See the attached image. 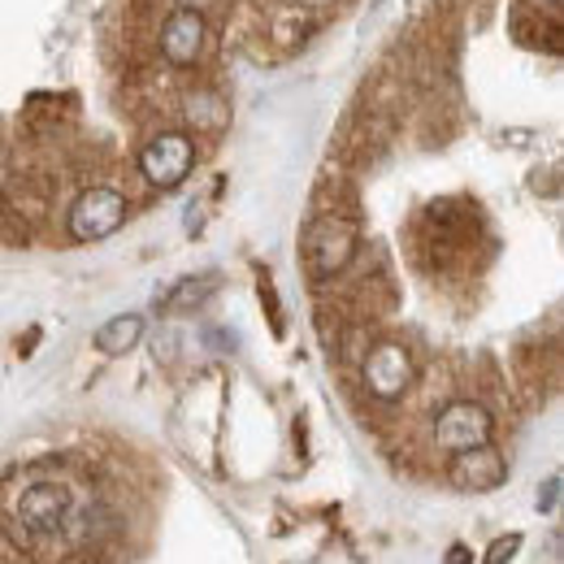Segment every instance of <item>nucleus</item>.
Segmentation results:
<instances>
[{
    "label": "nucleus",
    "instance_id": "7",
    "mask_svg": "<svg viewBox=\"0 0 564 564\" xmlns=\"http://www.w3.org/2000/svg\"><path fill=\"white\" fill-rule=\"evenodd\" d=\"M53 178L35 174V170H22V174H9L4 187H0V213L4 221L22 226V230H35L48 221V209H53Z\"/></svg>",
    "mask_w": 564,
    "mask_h": 564
},
{
    "label": "nucleus",
    "instance_id": "3",
    "mask_svg": "<svg viewBox=\"0 0 564 564\" xmlns=\"http://www.w3.org/2000/svg\"><path fill=\"white\" fill-rule=\"evenodd\" d=\"M360 382L378 404H395L417 382V360L400 339H378L360 356Z\"/></svg>",
    "mask_w": 564,
    "mask_h": 564
},
{
    "label": "nucleus",
    "instance_id": "6",
    "mask_svg": "<svg viewBox=\"0 0 564 564\" xmlns=\"http://www.w3.org/2000/svg\"><path fill=\"white\" fill-rule=\"evenodd\" d=\"M430 438L438 452L456 456V452H469V447H482L495 438V417L487 404L478 400H452L438 409V417L430 425Z\"/></svg>",
    "mask_w": 564,
    "mask_h": 564
},
{
    "label": "nucleus",
    "instance_id": "15",
    "mask_svg": "<svg viewBox=\"0 0 564 564\" xmlns=\"http://www.w3.org/2000/svg\"><path fill=\"white\" fill-rule=\"evenodd\" d=\"M0 564H22V556H18V547H13V543H9L4 534H0Z\"/></svg>",
    "mask_w": 564,
    "mask_h": 564
},
{
    "label": "nucleus",
    "instance_id": "4",
    "mask_svg": "<svg viewBox=\"0 0 564 564\" xmlns=\"http://www.w3.org/2000/svg\"><path fill=\"white\" fill-rule=\"evenodd\" d=\"M200 148L192 140V131H156L152 140L140 148V174L148 187L156 192H174L192 178Z\"/></svg>",
    "mask_w": 564,
    "mask_h": 564
},
{
    "label": "nucleus",
    "instance_id": "18",
    "mask_svg": "<svg viewBox=\"0 0 564 564\" xmlns=\"http://www.w3.org/2000/svg\"><path fill=\"white\" fill-rule=\"evenodd\" d=\"M213 4H217V0H178V9H196V13H205Z\"/></svg>",
    "mask_w": 564,
    "mask_h": 564
},
{
    "label": "nucleus",
    "instance_id": "8",
    "mask_svg": "<svg viewBox=\"0 0 564 564\" xmlns=\"http://www.w3.org/2000/svg\"><path fill=\"white\" fill-rule=\"evenodd\" d=\"M156 48H161V57H165L174 70H192V66L205 57V48H209V22H205V13H196V9H174V13L161 22V31H156Z\"/></svg>",
    "mask_w": 564,
    "mask_h": 564
},
{
    "label": "nucleus",
    "instance_id": "16",
    "mask_svg": "<svg viewBox=\"0 0 564 564\" xmlns=\"http://www.w3.org/2000/svg\"><path fill=\"white\" fill-rule=\"evenodd\" d=\"M443 564H474V552H469V547H460V543H456V547H452V552H447V561Z\"/></svg>",
    "mask_w": 564,
    "mask_h": 564
},
{
    "label": "nucleus",
    "instance_id": "17",
    "mask_svg": "<svg viewBox=\"0 0 564 564\" xmlns=\"http://www.w3.org/2000/svg\"><path fill=\"white\" fill-rule=\"evenodd\" d=\"M291 4H300V9H308V13H322V9H330L335 0H291Z\"/></svg>",
    "mask_w": 564,
    "mask_h": 564
},
{
    "label": "nucleus",
    "instance_id": "11",
    "mask_svg": "<svg viewBox=\"0 0 564 564\" xmlns=\"http://www.w3.org/2000/svg\"><path fill=\"white\" fill-rule=\"evenodd\" d=\"M317 13H308V9H300V4H279L274 13H270V22H265V35H270V44L279 48V53H295V48H304V40L313 35V22Z\"/></svg>",
    "mask_w": 564,
    "mask_h": 564
},
{
    "label": "nucleus",
    "instance_id": "14",
    "mask_svg": "<svg viewBox=\"0 0 564 564\" xmlns=\"http://www.w3.org/2000/svg\"><path fill=\"white\" fill-rule=\"evenodd\" d=\"M517 552H521V534H503V539H495L491 543V552H487V561L482 564H508Z\"/></svg>",
    "mask_w": 564,
    "mask_h": 564
},
{
    "label": "nucleus",
    "instance_id": "5",
    "mask_svg": "<svg viewBox=\"0 0 564 564\" xmlns=\"http://www.w3.org/2000/svg\"><path fill=\"white\" fill-rule=\"evenodd\" d=\"M127 213H131V205H127V196L118 187L96 183V187H83L74 196L70 213H66V230L78 243H96V239L118 235L127 226Z\"/></svg>",
    "mask_w": 564,
    "mask_h": 564
},
{
    "label": "nucleus",
    "instance_id": "19",
    "mask_svg": "<svg viewBox=\"0 0 564 564\" xmlns=\"http://www.w3.org/2000/svg\"><path fill=\"white\" fill-rule=\"evenodd\" d=\"M0 174H4V152H0Z\"/></svg>",
    "mask_w": 564,
    "mask_h": 564
},
{
    "label": "nucleus",
    "instance_id": "9",
    "mask_svg": "<svg viewBox=\"0 0 564 564\" xmlns=\"http://www.w3.org/2000/svg\"><path fill=\"white\" fill-rule=\"evenodd\" d=\"M447 478H452V487H460V491H495V487H503V478H508V460H503V452H499L495 443H482V447L456 452V456L447 460Z\"/></svg>",
    "mask_w": 564,
    "mask_h": 564
},
{
    "label": "nucleus",
    "instance_id": "12",
    "mask_svg": "<svg viewBox=\"0 0 564 564\" xmlns=\"http://www.w3.org/2000/svg\"><path fill=\"white\" fill-rule=\"evenodd\" d=\"M143 339V317L140 313H118V317H109L100 330H96V352L100 356H127L135 344Z\"/></svg>",
    "mask_w": 564,
    "mask_h": 564
},
{
    "label": "nucleus",
    "instance_id": "1",
    "mask_svg": "<svg viewBox=\"0 0 564 564\" xmlns=\"http://www.w3.org/2000/svg\"><path fill=\"white\" fill-rule=\"evenodd\" d=\"M100 521L105 512L62 474H22L0 491V534L22 561H74L83 547H91Z\"/></svg>",
    "mask_w": 564,
    "mask_h": 564
},
{
    "label": "nucleus",
    "instance_id": "10",
    "mask_svg": "<svg viewBox=\"0 0 564 564\" xmlns=\"http://www.w3.org/2000/svg\"><path fill=\"white\" fill-rule=\"evenodd\" d=\"M183 109V122L196 131V135H217L226 122H230V100L213 87V83H192L178 100Z\"/></svg>",
    "mask_w": 564,
    "mask_h": 564
},
{
    "label": "nucleus",
    "instance_id": "13",
    "mask_svg": "<svg viewBox=\"0 0 564 564\" xmlns=\"http://www.w3.org/2000/svg\"><path fill=\"white\" fill-rule=\"evenodd\" d=\"M213 291H217V274H192V279L174 282L170 286V295H165V313H192V308H200L205 300H209Z\"/></svg>",
    "mask_w": 564,
    "mask_h": 564
},
{
    "label": "nucleus",
    "instance_id": "2",
    "mask_svg": "<svg viewBox=\"0 0 564 564\" xmlns=\"http://www.w3.org/2000/svg\"><path fill=\"white\" fill-rule=\"evenodd\" d=\"M300 257L313 282L344 279L360 257V226L352 213L322 209L308 217L304 235H300Z\"/></svg>",
    "mask_w": 564,
    "mask_h": 564
}]
</instances>
